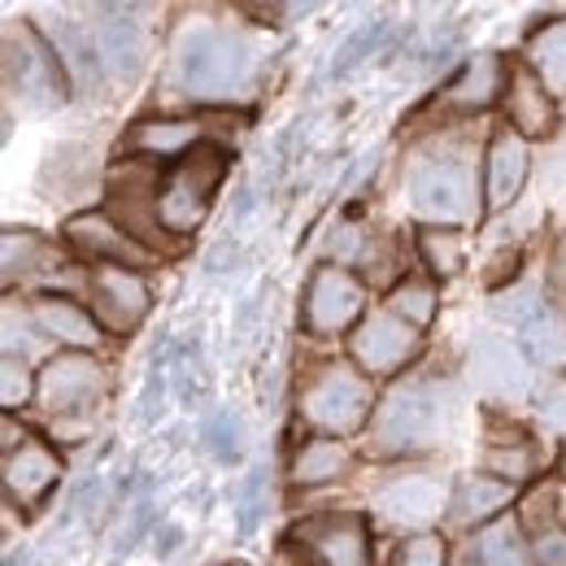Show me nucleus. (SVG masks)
Segmentation results:
<instances>
[{"label": "nucleus", "instance_id": "nucleus-1", "mask_svg": "<svg viewBox=\"0 0 566 566\" xmlns=\"http://www.w3.org/2000/svg\"><path fill=\"white\" fill-rule=\"evenodd\" d=\"M249 71H253L249 49L222 27H192L179 44V83L197 101L235 96L249 83Z\"/></svg>", "mask_w": 566, "mask_h": 566}, {"label": "nucleus", "instance_id": "nucleus-2", "mask_svg": "<svg viewBox=\"0 0 566 566\" xmlns=\"http://www.w3.org/2000/svg\"><path fill=\"white\" fill-rule=\"evenodd\" d=\"M227 175V153L218 144H197L179 161H170L161 188H157V213L170 235H188L206 213Z\"/></svg>", "mask_w": 566, "mask_h": 566}, {"label": "nucleus", "instance_id": "nucleus-3", "mask_svg": "<svg viewBox=\"0 0 566 566\" xmlns=\"http://www.w3.org/2000/svg\"><path fill=\"white\" fill-rule=\"evenodd\" d=\"M4 83L9 92H18L27 105L49 109L66 101V71L57 62V53L49 49V40L31 27H4Z\"/></svg>", "mask_w": 566, "mask_h": 566}, {"label": "nucleus", "instance_id": "nucleus-4", "mask_svg": "<svg viewBox=\"0 0 566 566\" xmlns=\"http://www.w3.org/2000/svg\"><path fill=\"white\" fill-rule=\"evenodd\" d=\"M410 201L415 210L440 222H467L475 218V175L462 153H436L410 170Z\"/></svg>", "mask_w": 566, "mask_h": 566}, {"label": "nucleus", "instance_id": "nucleus-5", "mask_svg": "<svg viewBox=\"0 0 566 566\" xmlns=\"http://www.w3.org/2000/svg\"><path fill=\"white\" fill-rule=\"evenodd\" d=\"M440 423V401L423 384H401L392 388L370 419V440L379 453H406V449H423L436 436Z\"/></svg>", "mask_w": 566, "mask_h": 566}, {"label": "nucleus", "instance_id": "nucleus-6", "mask_svg": "<svg viewBox=\"0 0 566 566\" xmlns=\"http://www.w3.org/2000/svg\"><path fill=\"white\" fill-rule=\"evenodd\" d=\"M305 419L327 436H349L370 419V384L349 366H323L305 388Z\"/></svg>", "mask_w": 566, "mask_h": 566}, {"label": "nucleus", "instance_id": "nucleus-7", "mask_svg": "<svg viewBox=\"0 0 566 566\" xmlns=\"http://www.w3.org/2000/svg\"><path fill=\"white\" fill-rule=\"evenodd\" d=\"M109 388V375L105 366L92 354H66L49 357V366L40 370V392L35 401L49 410V415H87Z\"/></svg>", "mask_w": 566, "mask_h": 566}, {"label": "nucleus", "instance_id": "nucleus-8", "mask_svg": "<svg viewBox=\"0 0 566 566\" xmlns=\"http://www.w3.org/2000/svg\"><path fill=\"white\" fill-rule=\"evenodd\" d=\"M157 188L161 179H153L140 161H127L109 175V218L136 235L144 249H166V231H161V213H157Z\"/></svg>", "mask_w": 566, "mask_h": 566}, {"label": "nucleus", "instance_id": "nucleus-9", "mask_svg": "<svg viewBox=\"0 0 566 566\" xmlns=\"http://www.w3.org/2000/svg\"><path fill=\"white\" fill-rule=\"evenodd\" d=\"M361 305H366V287L345 266H318L305 287V327L314 336H336L354 327Z\"/></svg>", "mask_w": 566, "mask_h": 566}, {"label": "nucleus", "instance_id": "nucleus-10", "mask_svg": "<svg viewBox=\"0 0 566 566\" xmlns=\"http://www.w3.org/2000/svg\"><path fill=\"white\" fill-rule=\"evenodd\" d=\"M66 240L71 249L92 262V266H127V271H140L153 262V253L144 249L136 235H127L109 213H74L66 222Z\"/></svg>", "mask_w": 566, "mask_h": 566}, {"label": "nucleus", "instance_id": "nucleus-11", "mask_svg": "<svg viewBox=\"0 0 566 566\" xmlns=\"http://www.w3.org/2000/svg\"><path fill=\"white\" fill-rule=\"evenodd\" d=\"M92 314L109 332H132L148 314V283L127 266H92Z\"/></svg>", "mask_w": 566, "mask_h": 566}, {"label": "nucleus", "instance_id": "nucleus-12", "mask_svg": "<svg viewBox=\"0 0 566 566\" xmlns=\"http://www.w3.org/2000/svg\"><path fill=\"white\" fill-rule=\"evenodd\" d=\"M92 40L101 66L114 78H132L144 66V27L127 4H96L92 9Z\"/></svg>", "mask_w": 566, "mask_h": 566}, {"label": "nucleus", "instance_id": "nucleus-13", "mask_svg": "<svg viewBox=\"0 0 566 566\" xmlns=\"http://www.w3.org/2000/svg\"><path fill=\"white\" fill-rule=\"evenodd\" d=\"M419 354V332L410 323H401L397 314L379 310L370 318H361L354 332V357L361 370L370 375H392L397 366H406Z\"/></svg>", "mask_w": 566, "mask_h": 566}, {"label": "nucleus", "instance_id": "nucleus-14", "mask_svg": "<svg viewBox=\"0 0 566 566\" xmlns=\"http://www.w3.org/2000/svg\"><path fill=\"white\" fill-rule=\"evenodd\" d=\"M57 480H62V458L44 440H35V436H27L4 458V493H9V501H18L22 510L40 505Z\"/></svg>", "mask_w": 566, "mask_h": 566}, {"label": "nucleus", "instance_id": "nucleus-15", "mask_svg": "<svg viewBox=\"0 0 566 566\" xmlns=\"http://www.w3.org/2000/svg\"><path fill=\"white\" fill-rule=\"evenodd\" d=\"M467 366H471V379L484 392L501 397V401H518V397L532 392V366H527V357L518 354L510 340H501V336L480 340L471 349V357H467Z\"/></svg>", "mask_w": 566, "mask_h": 566}, {"label": "nucleus", "instance_id": "nucleus-16", "mask_svg": "<svg viewBox=\"0 0 566 566\" xmlns=\"http://www.w3.org/2000/svg\"><path fill=\"white\" fill-rule=\"evenodd\" d=\"M505 105H510V123L518 136H554L558 127V105L554 92L532 74V66H514L505 83Z\"/></svg>", "mask_w": 566, "mask_h": 566}, {"label": "nucleus", "instance_id": "nucleus-17", "mask_svg": "<svg viewBox=\"0 0 566 566\" xmlns=\"http://www.w3.org/2000/svg\"><path fill=\"white\" fill-rule=\"evenodd\" d=\"M44 40H49V49L57 53L62 71H66V78H71L78 92H87V87L101 83V71H105V66H101L92 27H83V22H74V18H53V22L44 27Z\"/></svg>", "mask_w": 566, "mask_h": 566}, {"label": "nucleus", "instance_id": "nucleus-18", "mask_svg": "<svg viewBox=\"0 0 566 566\" xmlns=\"http://www.w3.org/2000/svg\"><path fill=\"white\" fill-rule=\"evenodd\" d=\"M318 566H366V523L357 514H327L305 527Z\"/></svg>", "mask_w": 566, "mask_h": 566}, {"label": "nucleus", "instance_id": "nucleus-19", "mask_svg": "<svg viewBox=\"0 0 566 566\" xmlns=\"http://www.w3.org/2000/svg\"><path fill=\"white\" fill-rule=\"evenodd\" d=\"M527 144L518 132H496V140L489 144V206L501 210L518 197L523 179H527Z\"/></svg>", "mask_w": 566, "mask_h": 566}, {"label": "nucleus", "instance_id": "nucleus-20", "mask_svg": "<svg viewBox=\"0 0 566 566\" xmlns=\"http://www.w3.org/2000/svg\"><path fill=\"white\" fill-rule=\"evenodd\" d=\"M201 144V127L192 118H144L127 132V148L132 153H144V157H184Z\"/></svg>", "mask_w": 566, "mask_h": 566}, {"label": "nucleus", "instance_id": "nucleus-21", "mask_svg": "<svg viewBox=\"0 0 566 566\" xmlns=\"http://www.w3.org/2000/svg\"><path fill=\"white\" fill-rule=\"evenodd\" d=\"M35 323H40L49 336H57L62 345H71L74 354L96 349V340H101L96 318H92L87 310H78L74 301H66V296H40V301H35Z\"/></svg>", "mask_w": 566, "mask_h": 566}, {"label": "nucleus", "instance_id": "nucleus-22", "mask_svg": "<svg viewBox=\"0 0 566 566\" xmlns=\"http://www.w3.org/2000/svg\"><path fill=\"white\" fill-rule=\"evenodd\" d=\"M505 83H510L505 62L496 53H475L462 66V74L449 83V101L462 109H484V105H493L496 92H505Z\"/></svg>", "mask_w": 566, "mask_h": 566}, {"label": "nucleus", "instance_id": "nucleus-23", "mask_svg": "<svg viewBox=\"0 0 566 566\" xmlns=\"http://www.w3.org/2000/svg\"><path fill=\"white\" fill-rule=\"evenodd\" d=\"M388 518L397 523H431L440 510H444V489L431 484V480H397L392 489H384L379 501H375Z\"/></svg>", "mask_w": 566, "mask_h": 566}, {"label": "nucleus", "instance_id": "nucleus-24", "mask_svg": "<svg viewBox=\"0 0 566 566\" xmlns=\"http://www.w3.org/2000/svg\"><path fill=\"white\" fill-rule=\"evenodd\" d=\"M527 66L554 92V101L566 96V22H549L527 44Z\"/></svg>", "mask_w": 566, "mask_h": 566}, {"label": "nucleus", "instance_id": "nucleus-25", "mask_svg": "<svg viewBox=\"0 0 566 566\" xmlns=\"http://www.w3.org/2000/svg\"><path fill=\"white\" fill-rule=\"evenodd\" d=\"M345 471H349V449H345L336 436H318V440H310V444L296 453V462H292V480L305 484V489H314V484H332V480H340Z\"/></svg>", "mask_w": 566, "mask_h": 566}, {"label": "nucleus", "instance_id": "nucleus-26", "mask_svg": "<svg viewBox=\"0 0 566 566\" xmlns=\"http://www.w3.org/2000/svg\"><path fill=\"white\" fill-rule=\"evenodd\" d=\"M523 345H527V357H532L536 366L563 370L566 366V314L541 305V310L523 323Z\"/></svg>", "mask_w": 566, "mask_h": 566}, {"label": "nucleus", "instance_id": "nucleus-27", "mask_svg": "<svg viewBox=\"0 0 566 566\" xmlns=\"http://www.w3.org/2000/svg\"><path fill=\"white\" fill-rule=\"evenodd\" d=\"M514 501V489L505 484V480H493V475H475V480H467L462 489H458V496H453V518L458 523H489L496 514L505 510Z\"/></svg>", "mask_w": 566, "mask_h": 566}, {"label": "nucleus", "instance_id": "nucleus-28", "mask_svg": "<svg viewBox=\"0 0 566 566\" xmlns=\"http://www.w3.org/2000/svg\"><path fill=\"white\" fill-rule=\"evenodd\" d=\"M471 566H527L523 527H518L514 518L489 523V527L471 541Z\"/></svg>", "mask_w": 566, "mask_h": 566}, {"label": "nucleus", "instance_id": "nucleus-29", "mask_svg": "<svg viewBox=\"0 0 566 566\" xmlns=\"http://www.w3.org/2000/svg\"><path fill=\"white\" fill-rule=\"evenodd\" d=\"M462 253L467 249L453 227H427L419 235V258H423V266H431L436 280H453L462 271Z\"/></svg>", "mask_w": 566, "mask_h": 566}, {"label": "nucleus", "instance_id": "nucleus-30", "mask_svg": "<svg viewBox=\"0 0 566 566\" xmlns=\"http://www.w3.org/2000/svg\"><path fill=\"white\" fill-rule=\"evenodd\" d=\"M436 287L431 283H419V280H406L392 287V296H388V314H397L401 323H410L415 332L427 327L431 318H436Z\"/></svg>", "mask_w": 566, "mask_h": 566}, {"label": "nucleus", "instance_id": "nucleus-31", "mask_svg": "<svg viewBox=\"0 0 566 566\" xmlns=\"http://www.w3.org/2000/svg\"><path fill=\"white\" fill-rule=\"evenodd\" d=\"M384 40H388V22H361L357 31L345 35V44L336 49V62H332V74L340 78V74L357 71L366 57H375L379 49H384Z\"/></svg>", "mask_w": 566, "mask_h": 566}, {"label": "nucleus", "instance_id": "nucleus-32", "mask_svg": "<svg viewBox=\"0 0 566 566\" xmlns=\"http://www.w3.org/2000/svg\"><path fill=\"white\" fill-rule=\"evenodd\" d=\"M0 249H4V280L13 283L18 280V271L27 275V271H40V258H44V240L35 235V231H4V240H0Z\"/></svg>", "mask_w": 566, "mask_h": 566}, {"label": "nucleus", "instance_id": "nucleus-33", "mask_svg": "<svg viewBox=\"0 0 566 566\" xmlns=\"http://www.w3.org/2000/svg\"><path fill=\"white\" fill-rule=\"evenodd\" d=\"M35 392H40V379H31L27 361L4 357V366H0V406H4V415H13L18 406H27Z\"/></svg>", "mask_w": 566, "mask_h": 566}, {"label": "nucleus", "instance_id": "nucleus-34", "mask_svg": "<svg viewBox=\"0 0 566 566\" xmlns=\"http://www.w3.org/2000/svg\"><path fill=\"white\" fill-rule=\"evenodd\" d=\"M262 510H266V471L258 467L249 475V484H244V496H240V532H253Z\"/></svg>", "mask_w": 566, "mask_h": 566}, {"label": "nucleus", "instance_id": "nucleus-35", "mask_svg": "<svg viewBox=\"0 0 566 566\" xmlns=\"http://www.w3.org/2000/svg\"><path fill=\"white\" fill-rule=\"evenodd\" d=\"M392 566H444V545L436 536H419V541L397 549V563Z\"/></svg>", "mask_w": 566, "mask_h": 566}, {"label": "nucleus", "instance_id": "nucleus-36", "mask_svg": "<svg viewBox=\"0 0 566 566\" xmlns=\"http://www.w3.org/2000/svg\"><path fill=\"white\" fill-rule=\"evenodd\" d=\"M235 436H240V427L231 419V410H218L210 415V423H206V440H210V449L218 458H231L235 453Z\"/></svg>", "mask_w": 566, "mask_h": 566}, {"label": "nucleus", "instance_id": "nucleus-37", "mask_svg": "<svg viewBox=\"0 0 566 566\" xmlns=\"http://www.w3.org/2000/svg\"><path fill=\"white\" fill-rule=\"evenodd\" d=\"M532 554H536V563L541 566H566V527H545V532H536V541H532Z\"/></svg>", "mask_w": 566, "mask_h": 566}, {"label": "nucleus", "instance_id": "nucleus-38", "mask_svg": "<svg viewBox=\"0 0 566 566\" xmlns=\"http://www.w3.org/2000/svg\"><path fill=\"white\" fill-rule=\"evenodd\" d=\"M541 415H545V423L554 427L558 436H566V379H558V384L545 388V397H541Z\"/></svg>", "mask_w": 566, "mask_h": 566}, {"label": "nucleus", "instance_id": "nucleus-39", "mask_svg": "<svg viewBox=\"0 0 566 566\" xmlns=\"http://www.w3.org/2000/svg\"><path fill=\"white\" fill-rule=\"evenodd\" d=\"M493 467L501 471V475H510V480H527L532 458H527L523 449H501V453H493Z\"/></svg>", "mask_w": 566, "mask_h": 566}]
</instances>
